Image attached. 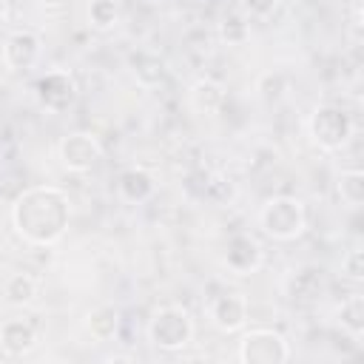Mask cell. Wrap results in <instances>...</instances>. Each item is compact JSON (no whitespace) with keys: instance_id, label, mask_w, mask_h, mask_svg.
Returning a JSON list of instances; mask_svg holds the SVG:
<instances>
[{"instance_id":"obj_26","label":"cell","mask_w":364,"mask_h":364,"mask_svg":"<svg viewBox=\"0 0 364 364\" xmlns=\"http://www.w3.org/2000/svg\"><path fill=\"white\" fill-rule=\"evenodd\" d=\"M9 17V0H0V23Z\"/></svg>"},{"instance_id":"obj_23","label":"cell","mask_w":364,"mask_h":364,"mask_svg":"<svg viewBox=\"0 0 364 364\" xmlns=\"http://www.w3.org/2000/svg\"><path fill=\"white\" fill-rule=\"evenodd\" d=\"M341 273L350 282H361L364 279V253H361V247L347 250V256L341 259Z\"/></svg>"},{"instance_id":"obj_14","label":"cell","mask_w":364,"mask_h":364,"mask_svg":"<svg viewBox=\"0 0 364 364\" xmlns=\"http://www.w3.org/2000/svg\"><path fill=\"white\" fill-rule=\"evenodd\" d=\"M85 330L97 341H108L119 330V310L114 304H97L85 313Z\"/></svg>"},{"instance_id":"obj_5","label":"cell","mask_w":364,"mask_h":364,"mask_svg":"<svg viewBox=\"0 0 364 364\" xmlns=\"http://www.w3.org/2000/svg\"><path fill=\"white\" fill-rule=\"evenodd\" d=\"M236 355L242 364H284L290 358V344L279 330L256 327L239 338Z\"/></svg>"},{"instance_id":"obj_17","label":"cell","mask_w":364,"mask_h":364,"mask_svg":"<svg viewBox=\"0 0 364 364\" xmlns=\"http://www.w3.org/2000/svg\"><path fill=\"white\" fill-rule=\"evenodd\" d=\"M216 31H219V40H222V43H228V46H242V43L250 40V20H247V14L230 11V14H225V17L219 20Z\"/></svg>"},{"instance_id":"obj_24","label":"cell","mask_w":364,"mask_h":364,"mask_svg":"<svg viewBox=\"0 0 364 364\" xmlns=\"http://www.w3.org/2000/svg\"><path fill=\"white\" fill-rule=\"evenodd\" d=\"M279 9V0H242V11L247 17H270Z\"/></svg>"},{"instance_id":"obj_2","label":"cell","mask_w":364,"mask_h":364,"mask_svg":"<svg viewBox=\"0 0 364 364\" xmlns=\"http://www.w3.org/2000/svg\"><path fill=\"white\" fill-rule=\"evenodd\" d=\"M259 228L279 242L299 239L307 228V210L296 196H270L259 208Z\"/></svg>"},{"instance_id":"obj_21","label":"cell","mask_w":364,"mask_h":364,"mask_svg":"<svg viewBox=\"0 0 364 364\" xmlns=\"http://www.w3.org/2000/svg\"><path fill=\"white\" fill-rule=\"evenodd\" d=\"M202 196L213 205H228L233 199V182L222 173H210L205 176V185H202Z\"/></svg>"},{"instance_id":"obj_19","label":"cell","mask_w":364,"mask_h":364,"mask_svg":"<svg viewBox=\"0 0 364 364\" xmlns=\"http://www.w3.org/2000/svg\"><path fill=\"white\" fill-rule=\"evenodd\" d=\"M336 188H338L341 202H347L350 208H358L364 202V173L358 168L341 171L338 179H336Z\"/></svg>"},{"instance_id":"obj_12","label":"cell","mask_w":364,"mask_h":364,"mask_svg":"<svg viewBox=\"0 0 364 364\" xmlns=\"http://www.w3.org/2000/svg\"><path fill=\"white\" fill-rule=\"evenodd\" d=\"M0 347L6 355H26L37 347V327L28 318H6L0 324Z\"/></svg>"},{"instance_id":"obj_7","label":"cell","mask_w":364,"mask_h":364,"mask_svg":"<svg viewBox=\"0 0 364 364\" xmlns=\"http://www.w3.org/2000/svg\"><path fill=\"white\" fill-rule=\"evenodd\" d=\"M34 94L46 111H65L77 97V80L65 68H51L34 82Z\"/></svg>"},{"instance_id":"obj_4","label":"cell","mask_w":364,"mask_h":364,"mask_svg":"<svg viewBox=\"0 0 364 364\" xmlns=\"http://www.w3.org/2000/svg\"><path fill=\"white\" fill-rule=\"evenodd\" d=\"M307 131L310 139L321 148V151H341L350 139H353V117L338 108V105H316L310 119H307Z\"/></svg>"},{"instance_id":"obj_10","label":"cell","mask_w":364,"mask_h":364,"mask_svg":"<svg viewBox=\"0 0 364 364\" xmlns=\"http://www.w3.org/2000/svg\"><path fill=\"white\" fill-rule=\"evenodd\" d=\"M208 318L222 333H236L247 324V299L242 293H222L208 304Z\"/></svg>"},{"instance_id":"obj_20","label":"cell","mask_w":364,"mask_h":364,"mask_svg":"<svg viewBox=\"0 0 364 364\" xmlns=\"http://www.w3.org/2000/svg\"><path fill=\"white\" fill-rule=\"evenodd\" d=\"M117 20H119V9H117L114 0H94V3L88 6V23H91L97 31L114 28Z\"/></svg>"},{"instance_id":"obj_16","label":"cell","mask_w":364,"mask_h":364,"mask_svg":"<svg viewBox=\"0 0 364 364\" xmlns=\"http://www.w3.org/2000/svg\"><path fill=\"white\" fill-rule=\"evenodd\" d=\"M336 316H338L341 330L350 333L355 341H361V336H364V296H361V293L347 296V299L338 304Z\"/></svg>"},{"instance_id":"obj_1","label":"cell","mask_w":364,"mask_h":364,"mask_svg":"<svg viewBox=\"0 0 364 364\" xmlns=\"http://www.w3.org/2000/svg\"><path fill=\"white\" fill-rule=\"evenodd\" d=\"M71 222V199L54 185L26 188L11 205V225L28 245L48 247L60 242Z\"/></svg>"},{"instance_id":"obj_25","label":"cell","mask_w":364,"mask_h":364,"mask_svg":"<svg viewBox=\"0 0 364 364\" xmlns=\"http://www.w3.org/2000/svg\"><path fill=\"white\" fill-rule=\"evenodd\" d=\"M40 6H46V9H57V6H63L65 0H37Z\"/></svg>"},{"instance_id":"obj_11","label":"cell","mask_w":364,"mask_h":364,"mask_svg":"<svg viewBox=\"0 0 364 364\" xmlns=\"http://www.w3.org/2000/svg\"><path fill=\"white\" fill-rule=\"evenodd\" d=\"M156 191V176L154 171H148L145 165H128L119 171L117 176V193L122 202L128 205H142L154 196Z\"/></svg>"},{"instance_id":"obj_27","label":"cell","mask_w":364,"mask_h":364,"mask_svg":"<svg viewBox=\"0 0 364 364\" xmlns=\"http://www.w3.org/2000/svg\"><path fill=\"white\" fill-rule=\"evenodd\" d=\"M142 3H145V6H165L168 0H142Z\"/></svg>"},{"instance_id":"obj_13","label":"cell","mask_w":364,"mask_h":364,"mask_svg":"<svg viewBox=\"0 0 364 364\" xmlns=\"http://www.w3.org/2000/svg\"><path fill=\"white\" fill-rule=\"evenodd\" d=\"M188 100L199 114H216L225 105V88H222V82L202 77L188 88Z\"/></svg>"},{"instance_id":"obj_3","label":"cell","mask_w":364,"mask_h":364,"mask_svg":"<svg viewBox=\"0 0 364 364\" xmlns=\"http://www.w3.org/2000/svg\"><path fill=\"white\" fill-rule=\"evenodd\" d=\"M193 338V318L185 307L179 304H165L159 307L151 321H148V341L165 353L185 350Z\"/></svg>"},{"instance_id":"obj_6","label":"cell","mask_w":364,"mask_h":364,"mask_svg":"<svg viewBox=\"0 0 364 364\" xmlns=\"http://www.w3.org/2000/svg\"><path fill=\"white\" fill-rule=\"evenodd\" d=\"M57 154H60L63 168H68L74 173H85V171H91L105 156V148H102V142L94 134H88V131H71V134H65L60 139Z\"/></svg>"},{"instance_id":"obj_22","label":"cell","mask_w":364,"mask_h":364,"mask_svg":"<svg viewBox=\"0 0 364 364\" xmlns=\"http://www.w3.org/2000/svg\"><path fill=\"white\" fill-rule=\"evenodd\" d=\"M256 91H259V97H264V100H279V97L287 91V77H284L282 71H264V74H259V80H256Z\"/></svg>"},{"instance_id":"obj_15","label":"cell","mask_w":364,"mask_h":364,"mask_svg":"<svg viewBox=\"0 0 364 364\" xmlns=\"http://www.w3.org/2000/svg\"><path fill=\"white\" fill-rule=\"evenodd\" d=\"M40 293V282L31 273H11L3 284V296L14 307H28Z\"/></svg>"},{"instance_id":"obj_9","label":"cell","mask_w":364,"mask_h":364,"mask_svg":"<svg viewBox=\"0 0 364 364\" xmlns=\"http://www.w3.org/2000/svg\"><path fill=\"white\" fill-rule=\"evenodd\" d=\"M40 51H43L40 34L31 28H17L3 43V63L11 71H26L40 60Z\"/></svg>"},{"instance_id":"obj_18","label":"cell","mask_w":364,"mask_h":364,"mask_svg":"<svg viewBox=\"0 0 364 364\" xmlns=\"http://www.w3.org/2000/svg\"><path fill=\"white\" fill-rule=\"evenodd\" d=\"M134 77H136L139 85L154 88L165 80V63L154 54H136L134 57Z\"/></svg>"},{"instance_id":"obj_8","label":"cell","mask_w":364,"mask_h":364,"mask_svg":"<svg viewBox=\"0 0 364 364\" xmlns=\"http://www.w3.org/2000/svg\"><path fill=\"white\" fill-rule=\"evenodd\" d=\"M222 262H225V267H228L230 273H236V276H250V273H256V270L262 267L264 250H262V245H259L256 236H250V233H233V236L228 239V245H225Z\"/></svg>"}]
</instances>
